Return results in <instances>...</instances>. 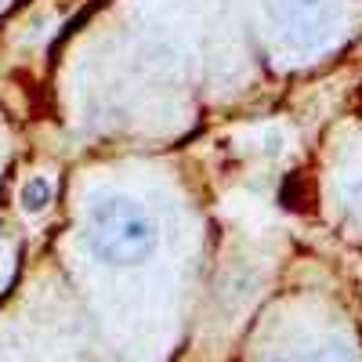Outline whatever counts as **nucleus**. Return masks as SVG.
<instances>
[{"instance_id":"nucleus-1","label":"nucleus","mask_w":362,"mask_h":362,"mask_svg":"<svg viewBox=\"0 0 362 362\" xmlns=\"http://www.w3.org/2000/svg\"><path fill=\"white\" fill-rule=\"evenodd\" d=\"M90 247L109 264H141L156 250V225L131 199H105L90 214Z\"/></svg>"},{"instance_id":"nucleus-2","label":"nucleus","mask_w":362,"mask_h":362,"mask_svg":"<svg viewBox=\"0 0 362 362\" xmlns=\"http://www.w3.org/2000/svg\"><path fill=\"white\" fill-rule=\"evenodd\" d=\"M47 203H51V181L47 177H29L25 189H22V206L37 214V210H44Z\"/></svg>"},{"instance_id":"nucleus-3","label":"nucleus","mask_w":362,"mask_h":362,"mask_svg":"<svg viewBox=\"0 0 362 362\" xmlns=\"http://www.w3.org/2000/svg\"><path fill=\"white\" fill-rule=\"evenodd\" d=\"M286 8H290L293 15H308V11L319 8V0H286Z\"/></svg>"},{"instance_id":"nucleus-4","label":"nucleus","mask_w":362,"mask_h":362,"mask_svg":"<svg viewBox=\"0 0 362 362\" xmlns=\"http://www.w3.org/2000/svg\"><path fill=\"white\" fill-rule=\"evenodd\" d=\"M355 199L362 203V181H358V185H355Z\"/></svg>"}]
</instances>
